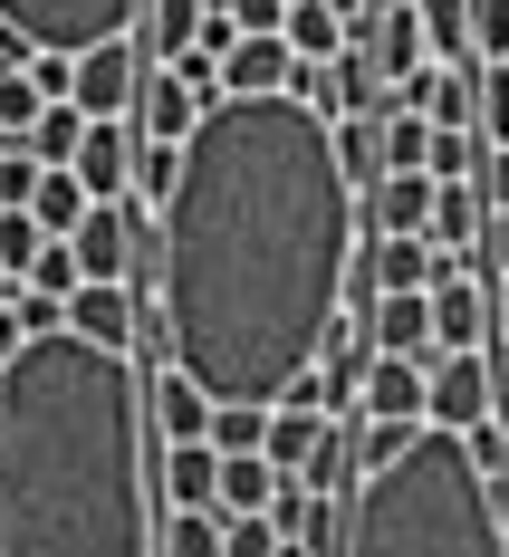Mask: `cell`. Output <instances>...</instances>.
Masks as SVG:
<instances>
[{
    "instance_id": "7",
    "label": "cell",
    "mask_w": 509,
    "mask_h": 557,
    "mask_svg": "<svg viewBox=\"0 0 509 557\" xmlns=\"http://www.w3.org/2000/svg\"><path fill=\"white\" fill-rule=\"evenodd\" d=\"M346 49L375 58V77H385V87H404L413 67H433V49H423V10H413V0H375V10L346 29Z\"/></svg>"
},
{
    "instance_id": "12",
    "label": "cell",
    "mask_w": 509,
    "mask_h": 557,
    "mask_svg": "<svg viewBox=\"0 0 509 557\" xmlns=\"http://www.w3.org/2000/svg\"><path fill=\"white\" fill-rule=\"evenodd\" d=\"M288 87H298V49H288L280 29L222 49V97H288Z\"/></svg>"
},
{
    "instance_id": "39",
    "label": "cell",
    "mask_w": 509,
    "mask_h": 557,
    "mask_svg": "<svg viewBox=\"0 0 509 557\" xmlns=\"http://www.w3.org/2000/svg\"><path fill=\"white\" fill-rule=\"evenodd\" d=\"M20 346H29V327H20V318H10V308H0V366H10V356H20Z\"/></svg>"
},
{
    "instance_id": "30",
    "label": "cell",
    "mask_w": 509,
    "mask_h": 557,
    "mask_svg": "<svg viewBox=\"0 0 509 557\" xmlns=\"http://www.w3.org/2000/svg\"><path fill=\"white\" fill-rule=\"evenodd\" d=\"M39 115H49V97H39V77H29V67H0V135L20 145V135H29Z\"/></svg>"
},
{
    "instance_id": "5",
    "label": "cell",
    "mask_w": 509,
    "mask_h": 557,
    "mask_svg": "<svg viewBox=\"0 0 509 557\" xmlns=\"http://www.w3.org/2000/svg\"><path fill=\"white\" fill-rule=\"evenodd\" d=\"M491 413H500V375H491V356H433L423 423H433V433H481Z\"/></svg>"
},
{
    "instance_id": "19",
    "label": "cell",
    "mask_w": 509,
    "mask_h": 557,
    "mask_svg": "<svg viewBox=\"0 0 509 557\" xmlns=\"http://www.w3.org/2000/svg\"><path fill=\"white\" fill-rule=\"evenodd\" d=\"M288 471H270V451H222V519H250V509L280 500Z\"/></svg>"
},
{
    "instance_id": "36",
    "label": "cell",
    "mask_w": 509,
    "mask_h": 557,
    "mask_svg": "<svg viewBox=\"0 0 509 557\" xmlns=\"http://www.w3.org/2000/svg\"><path fill=\"white\" fill-rule=\"evenodd\" d=\"M29 288H49L58 308H67V298L87 288V278H77V250H67V240H49V250H39V270H29Z\"/></svg>"
},
{
    "instance_id": "15",
    "label": "cell",
    "mask_w": 509,
    "mask_h": 557,
    "mask_svg": "<svg viewBox=\"0 0 509 557\" xmlns=\"http://www.w3.org/2000/svg\"><path fill=\"white\" fill-rule=\"evenodd\" d=\"M154 481H164V509H222V451L212 443H164Z\"/></svg>"
},
{
    "instance_id": "23",
    "label": "cell",
    "mask_w": 509,
    "mask_h": 557,
    "mask_svg": "<svg viewBox=\"0 0 509 557\" xmlns=\"http://www.w3.org/2000/svg\"><path fill=\"white\" fill-rule=\"evenodd\" d=\"M327 135H337V173L356 183V193H365V183L385 173V125H375V115H337Z\"/></svg>"
},
{
    "instance_id": "40",
    "label": "cell",
    "mask_w": 509,
    "mask_h": 557,
    "mask_svg": "<svg viewBox=\"0 0 509 557\" xmlns=\"http://www.w3.org/2000/svg\"><path fill=\"white\" fill-rule=\"evenodd\" d=\"M481 356H491V375H500V394H509V336H491Z\"/></svg>"
},
{
    "instance_id": "13",
    "label": "cell",
    "mask_w": 509,
    "mask_h": 557,
    "mask_svg": "<svg viewBox=\"0 0 509 557\" xmlns=\"http://www.w3.org/2000/svg\"><path fill=\"white\" fill-rule=\"evenodd\" d=\"M365 346H375V356H413V366L433 375V356H443V336H433V298H423V288H413V298H375Z\"/></svg>"
},
{
    "instance_id": "35",
    "label": "cell",
    "mask_w": 509,
    "mask_h": 557,
    "mask_svg": "<svg viewBox=\"0 0 509 557\" xmlns=\"http://www.w3.org/2000/svg\"><path fill=\"white\" fill-rule=\"evenodd\" d=\"M471 58H509V0H471Z\"/></svg>"
},
{
    "instance_id": "8",
    "label": "cell",
    "mask_w": 509,
    "mask_h": 557,
    "mask_svg": "<svg viewBox=\"0 0 509 557\" xmlns=\"http://www.w3.org/2000/svg\"><path fill=\"white\" fill-rule=\"evenodd\" d=\"M135 87H145V49L135 39H107V49L77 58V97L67 107L87 115V125H115V115H135Z\"/></svg>"
},
{
    "instance_id": "18",
    "label": "cell",
    "mask_w": 509,
    "mask_h": 557,
    "mask_svg": "<svg viewBox=\"0 0 509 557\" xmlns=\"http://www.w3.org/2000/svg\"><path fill=\"white\" fill-rule=\"evenodd\" d=\"M202 20H212V0H145V29H135L145 67H173L183 49H202Z\"/></svg>"
},
{
    "instance_id": "21",
    "label": "cell",
    "mask_w": 509,
    "mask_h": 557,
    "mask_svg": "<svg viewBox=\"0 0 509 557\" xmlns=\"http://www.w3.org/2000/svg\"><path fill=\"white\" fill-rule=\"evenodd\" d=\"M97 202H87V183L77 173H39V193H29V222L49 231V240H77V222H87Z\"/></svg>"
},
{
    "instance_id": "2",
    "label": "cell",
    "mask_w": 509,
    "mask_h": 557,
    "mask_svg": "<svg viewBox=\"0 0 509 557\" xmlns=\"http://www.w3.org/2000/svg\"><path fill=\"white\" fill-rule=\"evenodd\" d=\"M154 385L87 336H29L0 366V557H154Z\"/></svg>"
},
{
    "instance_id": "14",
    "label": "cell",
    "mask_w": 509,
    "mask_h": 557,
    "mask_svg": "<svg viewBox=\"0 0 509 557\" xmlns=\"http://www.w3.org/2000/svg\"><path fill=\"white\" fill-rule=\"evenodd\" d=\"M77 183H87V202H125L135 193V125L115 115V125H87V145H77Z\"/></svg>"
},
{
    "instance_id": "46",
    "label": "cell",
    "mask_w": 509,
    "mask_h": 557,
    "mask_svg": "<svg viewBox=\"0 0 509 557\" xmlns=\"http://www.w3.org/2000/svg\"><path fill=\"white\" fill-rule=\"evenodd\" d=\"M280 557H308V548H280Z\"/></svg>"
},
{
    "instance_id": "32",
    "label": "cell",
    "mask_w": 509,
    "mask_h": 557,
    "mask_svg": "<svg viewBox=\"0 0 509 557\" xmlns=\"http://www.w3.org/2000/svg\"><path fill=\"white\" fill-rule=\"evenodd\" d=\"M270 443V404H222L212 413V451H260Z\"/></svg>"
},
{
    "instance_id": "28",
    "label": "cell",
    "mask_w": 509,
    "mask_h": 557,
    "mask_svg": "<svg viewBox=\"0 0 509 557\" xmlns=\"http://www.w3.org/2000/svg\"><path fill=\"white\" fill-rule=\"evenodd\" d=\"M471 97H481V115H471V125H481V145L500 154V145H509V58H491V67L471 77Z\"/></svg>"
},
{
    "instance_id": "45",
    "label": "cell",
    "mask_w": 509,
    "mask_h": 557,
    "mask_svg": "<svg viewBox=\"0 0 509 557\" xmlns=\"http://www.w3.org/2000/svg\"><path fill=\"white\" fill-rule=\"evenodd\" d=\"M0 308H10V278H0Z\"/></svg>"
},
{
    "instance_id": "10",
    "label": "cell",
    "mask_w": 509,
    "mask_h": 557,
    "mask_svg": "<svg viewBox=\"0 0 509 557\" xmlns=\"http://www.w3.org/2000/svg\"><path fill=\"white\" fill-rule=\"evenodd\" d=\"M423 298H433L443 356H481V346H491V278H481V270H443Z\"/></svg>"
},
{
    "instance_id": "41",
    "label": "cell",
    "mask_w": 509,
    "mask_h": 557,
    "mask_svg": "<svg viewBox=\"0 0 509 557\" xmlns=\"http://www.w3.org/2000/svg\"><path fill=\"white\" fill-rule=\"evenodd\" d=\"M491 336H509V278L491 288Z\"/></svg>"
},
{
    "instance_id": "20",
    "label": "cell",
    "mask_w": 509,
    "mask_h": 557,
    "mask_svg": "<svg viewBox=\"0 0 509 557\" xmlns=\"http://www.w3.org/2000/svg\"><path fill=\"white\" fill-rule=\"evenodd\" d=\"M280 39L308 58V67L346 58V20H337V0H288V29H280Z\"/></svg>"
},
{
    "instance_id": "31",
    "label": "cell",
    "mask_w": 509,
    "mask_h": 557,
    "mask_svg": "<svg viewBox=\"0 0 509 557\" xmlns=\"http://www.w3.org/2000/svg\"><path fill=\"white\" fill-rule=\"evenodd\" d=\"M39 250H49V231L29 222V212H0V278H29Z\"/></svg>"
},
{
    "instance_id": "25",
    "label": "cell",
    "mask_w": 509,
    "mask_h": 557,
    "mask_svg": "<svg viewBox=\"0 0 509 557\" xmlns=\"http://www.w3.org/2000/svg\"><path fill=\"white\" fill-rule=\"evenodd\" d=\"M173 183H183V145H145V135H135V193H125V202L164 212V202H173Z\"/></svg>"
},
{
    "instance_id": "4",
    "label": "cell",
    "mask_w": 509,
    "mask_h": 557,
    "mask_svg": "<svg viewBox=\"0 0 509 557\" xmlns=\"http://www.w3.org/2000/svg\"><path fill=\"white\" fill-rule=\"evenodd\" d=\"M0 29L29 39V58H87L145 29V0H0Z\"/></svg>"
},
{
    "instance_id": "11",
    "label": "cell",
    "mask_w": 509,
    "mask_h": 557,
    "mask_svg": "<svg viewBox=\"0 0 509 557\" xmlns=\"http://www.w3.org/2000/svg\"><path fill=\"white\" fill-rule=\"evenodd\" d=\"M423 222H433V173H375L356 193V231L365 240H413Z\"/></svg>"
},
{
    "instance_id": "33",
    "label": "cell",
    "mask_w": 509,
    "mask_h": 557,
    "mask_svg": "<svg viewBox=\"0 0 509 557\" xmlns=\"http://www.w3.org/2000/svg\"><path fill=\"white\" fill-rule=\"evenodd\" d=\"M39 154H29V145H0V212H29V193H39Z\"/></svg>"
},
{
    "instance_id": "43",
    "label": "cell",
    "mask_w": 509,
    "mask_h": 557,
    "mask_svg": "<svg viewBox=\"0 0 509 557\" xmlns=\"http://www.w3.org/2000/svg\"><path fill=\"white\" fill-rule=\"evenodd\" d=\"M491 423H500V433H509V394H500V413H491Z\"/></svg>"
},
{
    "instance_id": "38",
    "label": "cell",
    "mask_w": 509,
    "mask_h": 557,
    "mask_svg": "<svg viewBox=\"0 0 509 557\" xmlns=\"http://www.w3.org/2000/svg\"><path fill=\"white\" fill-rule=\"evenodd\" d=\"M481 260L509 278V212H491V231H481Z\"/></svg>"
},
{
    "instance_id": "6",
    "label": "cell",
    "mask_w": 509,
    "mask_h": 557,
    "mask_svg": "<svg viewBox=\"0 0 509 557\" xmlns=\"http://www.w3.org/2000/svg\"><path fill=\"white\" fill-rule=\"evenodd\" d=\"M212 107H222V97H202L183 67H145V87H135V115H125V125H135L145 145H193Z\"/></svg>"
},
{
    "instance_id": "24",
    "label": "cell",
    "mask_w": 509,
    "mask_h": 557,
    "mask_svg": "<svg viewBox=\"0 0 509 557\" xmlns=\"http://www.w3.org/2000/svg\"><path fill=\"white\" fill-rule=\"evenodd\" d=\"M154 557H222V509H164Z\"/></svg>"
},
{
    "instance_id": "9",
    "label": "cell",
    "mask_w": 509,
    "mask_h": 557,
    "mask_svg": "<svg viewBox=\"0 0 509 557\" xmlns=\"http://www.w3.org/2000/svg\"><path fill=\"white\" fill-rule=\"evenodd\" d=\"M423 394H433V375H423L413 356H365L356 423H395V433H423Z\"/></svg>"
},
{
    "instance_id": "17",
    "label": "cell",
    "mask_w": 509,
    "mask_h": 557,
    "mask_svg": "<svg viewBox=\"0 0 509 557\" xmlns=\"http://www.w3.org/2000/svg\"><path fill=\"white\" fill-rule=\"evenodd\" d=\"M327 423H337V413H318V404H298V394H280V404H270V471H288V481H298V471H308V461H318V443H327Z\"/></svg>"
},
{
    "instance_id": "3",
    "label": "cell",
    "mask_w": 509,
    "mask_h": 557,
    "mask_svg": "<svg viewBox=\"0 0 509 557\" xmlns=\"http://www.w3.org/2000/svg\"><path fill=\"white\" fill-rule=\"evenodd\" d=\"M337 557H509L500 481L471 461L461 433H413L395 461L356 471Z\"/></svg>"
},
{
    "instance_id": "42",
    "label": "cell",
    "mask_w": 509,
    "mask_h": 557,
    "mask_svg": "<svg viewBox=\"0 0 509 557\" xmlns=\"http://www.w3.org/2000/svg\"><path fill=\"white\" fill-rule=\"evenodd\" d=\"M365 10H375V0H337V20H346V29H356V20H365Z\"/></svg>"
},
{
    "instance_id": "1",
    "label": "cell",
    "mask_w": 509,
    "mask_h": 557,
    "mask_svg": "<svg viewBox=\"0 0 509 557\" xmlns=\"http://www.w3.org/2000/svg\"><path fill=\"white\" fill-rule=\"evenodd\" d=\"M356 270V183L327 115L298 97H222L183 145L164 202V318L173 366L212 404H280L318 375Z\"/></svg>"
},
{
    "instance_id": "26",
    "label": "cell",
    "mask_w": 509,
    "mask_h": 557,
    "mask_svg": "<svg viewBox=\"0 0 509 557\" xmlns=\"http://www.w3.org/2000/svg\"><path fill=\"white\" fill-rule=\"evenodd\" d=\"M20 145H29L49 173H67V164H77V145H87V115H77V107H49L29 135H20Z\"/></svg>"
},
{
    "instance_id": "34",
    "label": "cell",
    "mask_w": 509,
    "mask_h": 557,
    "mask_svg": "<svg viewBox=\"0 0 509 557\" xmlns=\"http://www.w3.org/2000/svg\"><path fill=\"white\" fill-rule=\"evenodd\" d=\"M288 539L270 529V509H250V519H222V557H280Z\"/></svg>"
},
{
    "instance_id": "37",
    "label": "cell",
    "mask_w": 509,
    "mask_h": 557,
    "mask_svg": "<svg viewBox=\"0 0 509 557\" xmlns=\"http://www.w3.org/2000/svg\"><path fill=\"white\" fill-rule=\"evenodd\" d=\"M212 10H222L240 39H270V29H288V0H212Z\"/></svg>"
},
{
    "instance_id": "29",
    "label": "cell",
    "mask_w": 509,
    "mask_h": 557,
    "mask_svg": "<svg viewBox=\"0 0 509 557\" xmlns=\"http://www.w3.org/2000/svg\"><path fill=\"white\" fill-rule=\"evenodd\" d=\"M385 125V173H423V154H433V125L413 107H395V115H375Z\"/></svg>"
},
{
    "instance_id": "44",
    "label": "cell",
    "mask_w": 509,
    "mask_h": 557,
    "mask_svg": "<svg viewBox=\"0 0 509 557\" xmlns=\"http://www.w3.org/2000/svg\"><path fill=\"white\" fill-rule=\"evenodd\" d=\"M500 509H509V471H500Z\"/></svg>"
},
{
    "instance_id": "16",
    "label": "cell",
    "mask_w": 509,
    "mask_h": 557,
    "mask_svg": "<svg viewBox=\"0 0 509 557\" xmlns=\"http://www.w3.org/2000/svg\"><path fill=\"white\" fill-rule=\"evenodd\" d=\"M212 413H222V404L193 385L183 366H164V375H154V443H212Z\"/></svg>"
},
{
    "instance_id": "27",
    "label": "cell",
    "mask_w": 509,
    "mask_h": 557,
    "mask_svg": "<svg viewBox=\"0 0 509 557\" xmlns=\"http://www.w3.org/2000/svg\"><path fill=\"white\" fill-rule=\"evenodd\" d=\"M481 164H491L481 125H452V135H433V154H423V173H433V183H481Z\"/></svg>"
},
{
    "instance_id": "22",
    "label": "cell",
    "mask_w": 509,
    "mask_h": 557,
    "mask_svg": "<svg viewBox=\"0 0 509 557\" xmlns=\"http://www.w3.org/2000/svg\"><path fill=\"white\" fill-rule=\"evenodd\" d=\"M413 10H423L433 67H481V58H471V0H413Z\"/></svg>"
},
{
    "instance_id": "47",
    "label": "cell",
    "mask_w": 509,
    "mask_h": 557,
    "mask_svg": "<svg viewBox=\"0 0 509 557\" xmlns=\"http://www.w3.org/2000/svg\"><path fill=\"white\" fill-rule=\"evenodd\" d=\"M0 145H10V135H0Z\"/></svg>"
}]
</instances>
